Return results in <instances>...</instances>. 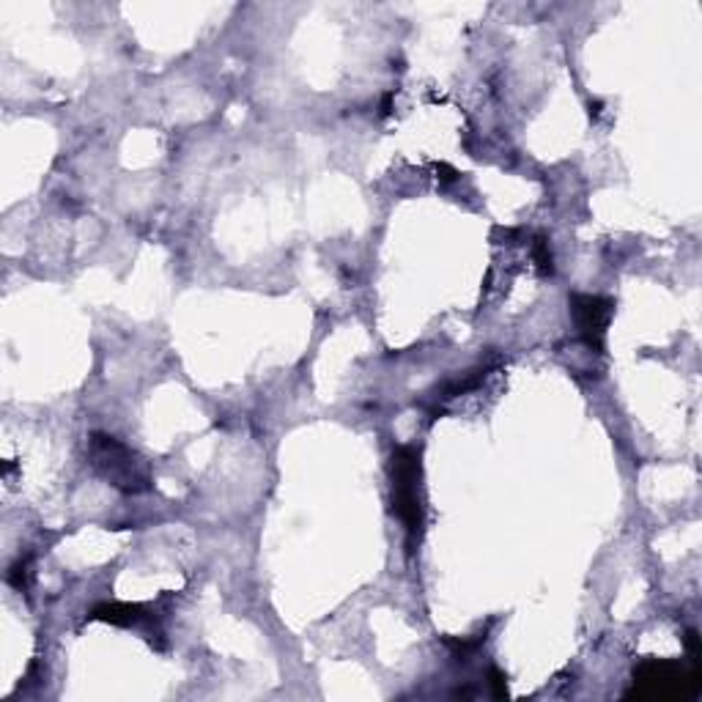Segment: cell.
<instances>
[{"label": "cell", "instance_id": "6da1fadb", "mask_svg": "<svg viewBox=\"0 0 702 702\" xmlns=\"http://www.w3.org/2000/svg\"><path fill=\"white\" fill-rule=\"evenodd\" d=\"M390 503L395 519L404 525L409 543L420 541L426 527V500H423V464L420 451L401 445L390 458Z\"/></svg>", "mask_w": 702, "mask_h": 702}, {"label": "cell", "instance_id": "7a4b0ae2", "mask_svg": "<svg viewBox=\"0 0 702 702\" xmlns=\"http://www.w3.org/2000/svg\"><path fill=\"white\" fill-rule=\"evenodd\" d=\"M88 464L102 475L113 489L124 494H144L151 489V467L140 453L132 451L115 436L94 431L88 436Z\"/></svg>", "mask_w": 702, "mask_h": 702}, {"label": "cell", "instance_id": "3957f363", "mask_svg": "<svg viewBox=\"0 0 702 702\" xmlns=\"http://www.w3.org/2000/svg\"><path fill=\"white\" fill-rule=\"evenodd\" d=\"M700 689V667L686 673L680 664L667 658H645L635 667V689L628 697H648V700H683L694 697Z\"/></svg>", "mask_w": 702, "mask_h": 702}, {"label": "cell", "instance_id": "277c9868", "mask_svg": "<svg viewBox=\"0 0 702 702\" xmlns=\"http://www.w3.org/2000/svg\"><path fill=\"white\" fill-rule=\"evenodd\" d=\"M568 305H571L574 324H577L582 343L590 352L601 355L606 341V327H609L612 313H615V303L601 297V294H571Z\"/></svg>", "mask_w": 702, "mask_h": 702}, {"label": "cell", "instance_id": "5b68a950", "mask_svg": "<svg viewBox=\"0 0 702 702\" xmlns=\"http://www.w3.org/2000/svg\"><path fill=\"white\" fill-rule=\"evenodd\" d=\"M91 620H102V623H113V626H144L146 620H151L149 606L144 604H99L97 609L91 612Z\"/></svg>", "mask_w": 702, "mask_h": 702}, {"label": "cell", "instance_id": "8992f818", "mask_svg": "<svg viewBox=\"0 0 702 702\" xmlns=\"http://www.w3.org/2000/svg\"><path fill=\"white\" fill-rule=\"evenodd\" d=\"M9 584H12L14 590H20V593H25V590H28V584H30V559L28 557H20L17 563L9 568Z\"/></svg>", "mask_w": 702, "mask_h": 702}, {"label": "cell", "instance_id": "52a82bcc", "mask_svg": "<svg viewBox=\"0 0 702 702\" xmlns=\"http://www.w3.org/2000/svg\"><path fill=\"white\" fill-rule=\"evenodd\" d=\"M532 258H535V263L541 267L543 274H552V253H549V242L546 236H535V242H532Z\"/></svg>", "mask_w": 702, "mask_h": 702}, {"label": "cell", "instance_id": "ba28073f", "mask_svg": "<svg viewBox=\"0 0 702 702\" xmlns=\"http://www.w3.org/2000/svg\"><path fill=\"white\" fill-rule=\"evenodd\" d=\"M491 689H494V697L508 694V686H505V675L500 669H491Z\"/></svg>", "mask_w": 702, "mask_h": 702}]
</instances>
